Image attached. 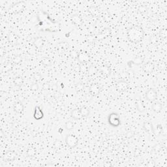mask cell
Instances as JSON below:
<instances>
[{
  "label": "cell",
  "instance_id": "cell-25",
  "mask_svg": "<svg viewBox=\"0 0 167 167\" xmlns=\"http://www.w3.org/2000/svg\"><path fill=\"white\" fill-rule=\"evenodd\" d=\"M42 62H43V64L46 65H51V60L48 58H46V57H44V58H43V60H42Z\"/></svg>",
  "mask_w": 167,
  "mask_h": 167
},
{
  "label": "cell",
  "instance_id": "cell-5",
  "mask_svg": "<svg viewBox=\"0 0 167 167\" xmlns=\"http://www.w3.org/2000/svg\"><path fill=\"white\" fill-rule=\"evenodd\" d=\"M145 95L146 99L150 102L155 101L157 97V91L153 88L149 89V90L146 92Z\"/></svg>",
  "mask_w": 167,
  "mask_h": 167
},
{
  "label": "cell",
  "instance_id": "cell-2",
  "mask_svg": "<svg viewBox=\"0 0 167 167\" xmlns=\"http://www.w3.org/2000/svg\"><path fill=\"white\" fill-rule=\"evenodd\" d=\"M25 5L26 3L24 1H18L9 8V9L7 10V13L10 15L18 14L23 11L25 8Z\"/></svg>",
  "mask_w": 167,
  "mask_h": 167
},
{
  "label": "cell",
  "instance_id": "cell-24",
  "mask_svg": "<svg viewBox=\"0 0 167 167\" xmlns=\"http://www.w3.org/2000/svg\"><path fill=\"white\" fill-rule=\"evenodd\" d=\"M14 84L17 86H21L23 84V79L21 77H18L14 80Z\"/></svg>",
  "mask_w": 167,
  "mask_h": 167
},
{
  "label": "cell",
  "instance_id": "cell-12",
  "mask_svg": "<svg viewBox=\"0 0 167 167\" xmlns=\"http://www.w3.org/2000/svg\"><path fill=\"white\" fill-rule=\"evenodd\" d=\"M13 109H14V111L18 114L22 113L23 109H24V106H23L22 102H21L20 101H18L16 102L14 104Z\"/></svg>",
  "mask_w": 167,
  "mask_h": 167
},
{
  "label": "cell",
  "instance_id": "cell-28",
  "mask_svg": "<svg viewBox=\"0 0 167 167\" xmlns=\"http://www.w3.org/2000/svg\"><path fill=\"white\" fill-rule=\"evenodd\" d=\"M147 166L150 167H153L155 166V163L153 161H150V162H148V163Z\"/></svg>",
  "mask_w": 167,
  "mask_h": 167
},
{
  "label": "cell",
  "instance_id": "cell-17",
  "mask_svg": "<svg viewBox=\"0 0 167 167\" xmlns=\"http://www.w3.org/2000/svg\"><path fill=\"white\" fill-rule=\"evenodd\" d=\"M44 44V41L43 39L41 37H38L35 39V40L34 41V45H35L37 48H41Z\"/></svg>",
  "mask_w": 167,
  "mask_h": 167
},
{
  "label": "cell",
  "instance_id": "cell-19",
  "mask_svg": "<svg viewBox=\"0 0 167 167\" xmlns=\"http://www.w3.org/2000/svg\"><path fill=\"white\" fill-rule=\"evenodd\" d=\"M89 11H90V14L93 16V17H97L99 14V10L97 9V8L94 7V6H91L90 7L89 9Z\"/></svg>",
  "mask_w": 167,
  "mask_h": 167
},
{
  "label": "cell",
  "instance_id": "cell-6",
  "mask_svg": "<svg viewBox=\"0 0 167 167\" xmlns=\"http://www.w3.org/2000/svg\"><path fill=\"white\" fill-rule=\"evenodd\" d=\"M44 117V112L39 106H36L34 108L33 117L36 120H40Z\"/></svg>",
  "mask_w": 167,
  "mask_h": 167
},
{
  "label": "cell",
  "instance_id": "cell-21",
  "mask_svg": "<svg viewBox=\"0 0 167 167\" xmlns=\"http://www.w3.org/2000/svg\"><path fill=\"white\" fill-rule=\"evenodd\" d=\"M36 153V150L35 149L33 148V147H30L27 150V155L30 157H33L35 155Z\"/></svg>",
  "mask_w": 167,
  "mask_h": 167
},
{
  "label": "cell",
  "instance_id": "cell-8",
  "mask_svg": "<svg viewBox=\"0 0 167 167\" xmlns=\"http://www.w3.org/2000/svg\"><path fill=\"white\" fill-rule=\"evenodd\" d=\"M101 90V87L98 84H93L91 85L90 88V93L91 94V96L95 97L97 95H99V93H100Z\"/></svg>",
  "mask_w": 167,
  "mask_h": 167
},
{
  "label": "cell",
  "instance_id": "cell-16",
  "mask_svg": "<svg viewBox=\"0 0 167 167\" xmlns=\"http://www.w3.org/2000/svg\"><path fill=\"white\" fill-rule=\"evenodd\" d=\"M163 104L159 103V102H155V103H154L152 104V106H151V109H152V110L154 112H155V113H159V112H161L162 110H163Z\"/></svg>",
  "mask_w": 167,
  "mask_h": 167
},
{
  "label": "cell",
  "instance_id": "cell-20",
  "mask_svg": "<svg viewBox=\"0 0 167 167\" xmlns=\"http://www.w3.org/2000/svg\"><path fill=\"white\" fill-rule=\"evenodd\" d=\"M110 33V30L108 28H106L99 35V38L103 39L104 37H106V36H108Z\"/></svg>",
  "mask_w": 167,
  "mask_h": 167
},
{
  "label": "cell",
  "instance_id": "cell-7",
  "mask_svg": "<svg viewBox=\"0 0 167 167\" xmlns=\"http://www.w3.org/2000/svg\"><path fill=\"white\" fill-rule=\"evenodd\" d=\"M143 129H144L145 131L148 132L149 135L154 134V128L153 124L151 123V121H149V120H147V121H145L144 122Z\"/></svg>",
  "mask_w": 167,
  "mask_h": 167
},
{
  "label": "cell",
  "instance_id": "cell-14",
  "mask_svg": "<svg viewBox=\"0 0 167 167\" xmlns=\"http://www.w3.org/2000/svg\"><path fill=\"white\" fill-rule=\"evenodd\" d=\"M71 21L73 24L75 26H80L83 23V20L82 18H81L79 15L78 14H73L71 17Z\"/></svg>",
  "mask_w": 167,
  "mask_h": 167
},
{
  "label": "cell",
  "instance_id": "cell-27",
  "mask_svg": "<svg viewBox=\"0 0 167 167\" xmlns=\"http://www.w3.org/2000/svg\"><path fill=\"white\" fill-rule=\"evenodd\" d=\"M103 72L104 74L108 75L109 74H110V70L109 68H106V67H104L103 68Z\"/></svg>",
  "mask_w": 167,
  "mask_h": 167
},
{
  "label": "cell",
  "instance_id": "cell-4",
  "mask_svg": "<svg viewBox=\"0 0 167 167\" xmlns=\"http://www.w3.org/2000/svg\"><path fill=\"white\" fill-rule=\"evenodd\" d=\"M65 143L69 148H75L78 144V138L77 136L73 135H67L65 137Z\"/></svg>",
  "mask_w": 167,
  "mask_h": 167
},
{
  "label": "cell",
  "instance_id": "cell-26",
  "mask_svg": "<svg viewBox=\"0 0 167 167\" xmlns=\"http://www.w3.org/2000/svg\"><path fill=\"white\" fill-rule=\"evenodd\" d=\"M31 90L33 91H36L39 90V85L37 83H34L31 86Z\"/></svg>",
  "mask_w": 167,
  "mask_h": 167
},
{
  "label": "cell",
  "instance_id": "cell-29",
  "mask_svg": "<svg viewBox=\"0 0 167 167\" xmlns=\"http://www.w3.org/2000/svg\"><path fill=\"white\" fill-rule=\"evenodd\" d=\"M142 59H141L140 58V57H138V58L135 59L134 63H135V64L139 65V64H140V63H142Z\"/></svg>",
  "mask_w": 167,
  "mask_h": 167
},
{
  "label": "cell",
  "instance_id": "cell-9",
  "mask_svg": "<svg viewBox=\"0 0 167 167\" xmlns=\"http://www.w3.org/2000/svg\"><path fill=\"white\" fill-rule=\"evenodd\" d=\"M77 59L81 63H87L90 61V56L89 55L86 53V52H80V53L78 54Z\"/></svg>",
  "mask_w": 167,
  "mask_h": 167
},
{
  "label": "cell",
  "instance_id": "cell-15",
  "mask_svg": "<svg viewBox=\"0 0 167 167\" xmlns=\"http://www.w3.org/2000/svg\"><path fill=\"white\" fill-rule=\"evenodd\" d=\"M70 116H71L72 118H73L75 120H78V119H80L81 118H82V114H81L80 110V108H75V109H73L70 112Z\"/></svg>",
  "mask_w": 167,
  "mask_h": 167
},
{
  "label": "cell",
  "instance_id": "cell-13",
  "mask_svg": "<svg viewBox=\"0 0 167 167\" xmlns=\"http://www.w3.org/2000/svg\"><path fill=\"white\" fill-rule=\"evenodd\" d=\"M128 87H129V84L125 81L120 80L116 83V88L119 91H124L127 90Z\"/></svg>",
  "mask_w": 167,
  "mask_h": 167
},
{
  "label": "cell",
  "instance_id": "cell-11",
  "mask_svg": "<svg viewBox=\"0 0 167 167\" xmlns=\"http://www.w3.org/2000/svg\"><path fill=\"white\" fill-rule=\"evenodd\" d=\"M154 67H154V64L152 62L148 61L147 63H146L144 64L142 69L146 73H148V74H150V73H151L153 71Z\"/></svg>",
  "mask_w": 167,
  "mask_h": 167
},
{
  "label": "cell",
  "instance_id": "cell-3",
  "mask_svg": "<svg viewBox=\"0 0 167 167\" xmlns=\"http://www.w3.org/2000/svg\"><path fill=\"white\" fill-rule=\"evenodd\" d=\"M108 122L112 127H117L121 124V120L118 113L117 112H112L108 116Z\"/></svg>",
  "mask_w": 167,
  "mask_h": 167
},
{
  "label": "cell",
  "instance_id": "cell-18",
  "mask_svg": "<svg viewBox=\"0 0 167 167\" xmlns=\"http://www.w3.org/2000/svg\"><path fill=\"white\" fill-rule=\"evenodd\" d=\"M80 110L83 117H88L90 114V109L87 108V107H82V108H80Z\"/></svg>",
  "mask_w": 167,
  "mask_h": 167
},
{
  "label": "cell",
  "instance_id": "cell-1",
  "mask_svg": "<svg viewBox=\"0 0 167 167\" xmlns=\"http://www.w3.org/2000/svg\"><path fill=\"white\" fill-rule=\"evenodd\" d=\"M127 35L130 42L132 43H138L143 39L144 36V31L140 26H134L128 30Z\"/></svg>",
  "mask_w": 167,
  "mask_h": 167
},
{
  "label": "cell",
  "instance_id": "cell-22",
  "mask_svg": "<svg viewBox=\"0 0 167 167\" xmlns=\"http://www.w3.org/2000/svg\"><path fill=\"white\" fill-rule=\"evenodd\" d=\"M65 129L68 130H72L73 128H74V124L71 121H68L65 124Z\"/></svg>",
  "mask_w": 167,
  "mask_h": 167
},
{
  "label": "cell",
  "instance_id": "cell-10",
  "mask_svg": "<svg viewBox=\"0 0 167 167\" xmlns=\"http://www.w3.org/2000/svg\"><path fill=\"white\" fill-rule=\"evenodd\" d=\"M17 157V153L14 151H9L5 153L3 157V160L5 161H12Z\"/></svg>",
  "mask_w": 167,
  "mask_h": 167
},
{
  "label": "cell",
  "instance_id": "cell-23",
  "mask_svg": "<svg viewBox=\"0 0 167 167\" xmlns=\"http://www.w3.org/2000/svg\"><path fill=\"white\" fill-rule=\"evenodd\" d=\"M137 109H138V110L140 112H143L145 110V108H146V107L144 106V103H142V102H138V103H137Z\"/></svg>",
  "mask_w": 167,
  "mask_h": 167
}]
</instances>
